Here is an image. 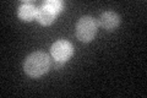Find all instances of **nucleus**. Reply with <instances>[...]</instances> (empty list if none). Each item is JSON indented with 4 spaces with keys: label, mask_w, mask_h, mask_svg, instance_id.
Listing matches in <instances>:
<instances>
[{
    "label": "nucleus",
    "mask_w": 147,
    "mask_h": 98,
    "mask_svg": "<svg viewBox=\"0 0 147 98\" xmlns=\"http://www.w3.org/2000/svg\"><path fill=\"white\" fill-rule=\"evenodd\" d=\"M44 4L47 6H49L50 9H53L57 14L63 10V7H64V4L61 1H58V0H49V1H45Z\"/></svg>",
    "instance_id": "0eeeda50"
},
{
    "label": "nucleus",
    "mask_w": 147,
    "mask_h": 98,
    "mask_svg": "<svg viewBox=\"0 0 147 98\" xmlns=\"http://www.w3.org/2000/svg\"><path fill=\"white\" fill-rule=\"evenodd\" d=\"M98 23L91 16H85L76 25V36L81 42H91L97 32Z\"/></svg>",
    "instance_id": "f03ea898"
},
{
    "label": "nucleus",
    "mask_w": 147,
    "mask_h": 98,
    "mask_svg": "<svg viewBox=\"0 0 147 98\" xmlns=\"http://www.w3.org/2000/svg\"><path fill=\"white\" fill-rule=\"evenodd\" d=\"M50 53H52L55 62H59V63L64 64L72 55L74 48H72L71 43H69L67 41L61 39V41H57L52 45V48H50Z\"/></svg>",
    "instance_id": "7ed1b4c3"
},
{
    "label": "nucleus",
    "mask_w": 147,
    "mask_h": 98,
    "mask_svg": "<svg viewBox=\"0 0 147 98\" xmlns=\"http://www.w3.org/2000/svg\"><path fill=\"white\" fill-rule=\"evenodd\" d=\"M120 23V17L113 11H105L99 17V25L107 31H113Z\"/></svg>",
    "instance_id": "20e7f679"
},
{
    "label": "nucleus",
    "mask_w": 147,
    "mask_h": 98,
    "mask_svg": "<svg viewBox=\"0 0 147 98\" xmlns=\"http://www.w3.org/2000/svg\"><path fill=\"white\" fill-rule=\"evenodd\" d=\"M58 14L55 12L53 9H50L49 6H47L45 4H43L42 6L38 9V12H37V20L40 25H44V26H48L50 23H53L55 17H57Z\"/></svg>",
    "instance_id": "39448f33"
},
{
    "label": "nucleus",
    "mask_w": 147,
    "mask_h": 98,
    "mask_svg": "<svg viewBox=\"0 0 147 98\" xmlns=\"http://www.w3.org/2000/svg\"><path fill=\"white\" fill-rule=\"evenodd\" d=\"M50 62L48 55L43 52H34L26 58L24 63L25 72L31 77H39L48 72Z\"/></svg>",
    "instance_id": "f257e3e1"
},
{
    "label": "nucleus",
    "mask_w": 147,
    "mask_h": 98,
    "mask_svg": "<svg viewBox=\"0 0 147 98\" xmlns=\"http://www.w3.org/2000/svg\"><path fill=\"white\" fill-rule=\"evenodd\" d=\"M37 12H38V9L33 4L25 3L18 9V17L24 21H32L37 17Z\"/></svg>",
    "instance_id": "423d86ee"
}]
</instances>
